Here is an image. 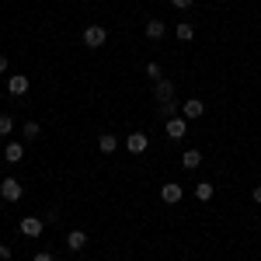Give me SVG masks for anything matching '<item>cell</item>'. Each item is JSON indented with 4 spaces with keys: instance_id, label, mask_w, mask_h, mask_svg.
Masks as SVG:
<instances>
[{
    "instance_id": "1",
    "label": "cell",
    "mask_w": 261,
    "mask_h": 261,
    "mask_svg": "<svg viewBox=\"0 0 261 261\" xmlns=\"http://www.w3.org/2000/svg\"><path fill=\"white\" fill-rule=\"evenodd\" d=\"M164 133H167V140H185V136H188V119H185V115H174V119H167L164 122Z\"/></svg>"
},
{
    "instance_id": "2",
    "label": "cell",
    "mask_w": 261,
    "mask_h": 261,
    "mask_svg": "<svg viewBox=\"0 0 261 261\" xmlns=\"http://www.w3.org/2000/svg\"><path fill=\"white\" fill-rule=\"evenodd\" d=\"M105 42H108V32H105L101 24H87V28H84V45H87V49H101Z\"/></svg>"
},
{
    "instance_id": "3",
    "label": "cell",
    "mask_w": 261,
    "mask_h": 261,
    "mask_svg": "<svg viewBox=\"0 0 261 261\" xmlns=\"http://www.w3.org/2000/svg\"><path fill=\"white\" fill-rule=\"evenodd\" d=\"M21 192H24V188H21L18 178H4V181H0V199H4V202H18Z\"/></svg>"
},
{
    "instance_id": "4",
    "label": "cell",
    "mask_w": 261,
    "mask_h": 261,
    "mask_svg": "<svg viewBox=\"0 0 261 261\" xmlns=\"http://www.w3.org/2000/svg\"><path fill=\"white\" fill-rule=\"evenodd\" d=\"M28 87H32V81H28V77H7V94H11V98H24V94H28Z\"/></svg>"
},
{
    "instance_id": "5",
    "label": "cell",
    "mask_w": 261,
    "mask_h": 261,
    "mask_svg": "<svg viewBox=\"0 0 261 261\" xmlns=\"http://www.w3.org/2000/svg\"><path fill=\"white\" fill-rule=\"evenodd\" d=\"M181 195H185V188H181L178 181H167V185H161V199L167 202V205H178Z\"/></svg>"
},
{
    "instance_id": "6",
    "label": "cell",
    "mask_w": 261,
    "mask_h": 261,
    "mask_svg": "<svg viewBox=\"0 0 261 261\" xmlns=\"http://www.w3.org/2000/svg\"><path fill=\"white\" fill-rule=\"evenodd\" d=\"M153 98L161 101H174V81H167V77H161V81L153 84Z\"/></svg>"
},
{
    "instance_id": "7",
    "label": "cell",
    "mask_w": 261,
    "mask_h": 261,
    "mask_svg": "<svg viewBox=\"0 0 261 261\" xmlns=\"http://www.w3.org/2000/svg\"><path fill=\"white\" fill-rule=\"evenodd\" d=\"M42 230H45V220H39V216H24L21 220V233L24 237H42Z\"/></svg>"
},
{
    "instance_id": "8",
    "label": "cell",
    "mask_w": 261,
    "mask_h": 261,
    "mask_svg": "<svg viewBox=\"0 0 261 261\" xmlns=\"http://www.w3.org/2000/svg\"><path fill=\"white\" fill-rule=\"evenodd\" d=\"M146 146H150V140H146V133H129V140H125V150L129 153H146Z\"/></svg>"
},
{
    "instance_id": "9",
    "label": "cell",
    "mask_w": 261,
    "mask_h": 261,
    "mask_svg": "<svg viewBox=\"0 0 261 261\" xmlns=\"http://www.w3.org/2000/svg\"><path fill=\"white\" fill-rule=\"evenodd\" d=\"M181 115H185V119H202V115H205V105H202V98H188L185 105H181Z\"/></svg>"
},
{
    "instance_id": "10",
    "label": "cell",
    "mask_w": 261,
    "mask_h": 261,
    "mask_svg": "<svg viewBox=\"0 0 261 261\" xmlns=\"http://www.w3.org/2000/svg\"><path fill=\"white\" fill-rule=\"evenodd\" d=\"M4 161H7V164H21V161H24V143L11 140L7 146H4Z\"/></svg>"
},
{
    "instance_id": "11",
    "label": "cell",
    "mask_w": 261,
    "mask_h": 261,
    "mask_svg": "<svg viewBox=\"0 0 261 261\" xmlns=\"http://www.w3.org/2000/svg\"><path fill=\"white\" fill-rule=\"evenodd\" d=\"M143 32H146V39H150V42H161L164 35H167V24H164V21H157V18H150Z\"/></svg>"
},
{
    "instance_id": "12",
    "label": "cell",
    "mask_w": 261,
    "mask_h": 261,
    "mask_svg": "<svg viewBox=\"0 0 261 261\" xmlns=\"http://www.w3.org/2000/svg\"><path fill=\"white\" fill-rule=\"evenodd\" d=\"M98 150L105 153V157L115 153V150H119V136H115V133H101V136H98Z\"/></svg>"
},
{
    "instance_id": "13",
    "label": "cell",
    "mask_w": 261,
    "mask_h": 261,
    "mask_svg": "<svg viewBox=\"0 0 261 261\" xmlns=\"http://www.w3.org/2000/svg\"><path fill=\"white\" fill-rule=\"evenodd\" d=\"M199 164H202L199 150H185V153H181V167H185V171H199Z\"/></svg>"
},
{
    "instance_id": "14",
    "label": "cell",
    "mask_w": 261,
    "mask_h": 261,
    "mask_svg": "<svg viewBox=\"0 0 261 261\" xmlns=\"http://www.w3.org/2000/svg\"><path fill=\"white\" fill-rule=\"evenodd\" d=\"M84 244H87V233H84V230H70V233H66V247H70V251H84Z\"/></svg>"
},
{
    "instance_id": "15",
    "label": "cell",
    "mask_w": 261,
    "mask_h": 261,
    "mask_svg": "<svg viewBox=\"0 0 261 261\" xmlns=\"http://www.w3.org/2000/svg\"><path fill=\"white\" fill-rule=\"evenodd\" d=\"M213 195H216V188H213L209 181H199V185H195V199L199 202H209Z\"/></svg>"
},
{
    "instance_id": "16",
    "label": "cell",
    "mask_w": 261,
    "mask_h": 261,
    "mask_svg": "<svg viewBox=\"0 0 261 261\" xmlns=\"http://www.w3.org/2000/svg\"><path fill=\"white\" fill-rule=\"evenodd\" d=\"M178 39L181 42H192V39H195V28H192L188 21H178Z\"/></svg>"
},
{
    "instance_id": "17",
    "label": "cell",
    "mask_w": 261,
    "mask_h": 261,
    "mask_svg": "<svg viewBox=\"0 0 261 261\" xmlns=\"http://www.w3.org/2000/svg\"><path fill=\"white\" fill-rule=\"evenodd\" d=\"M11 133H14V119L7 112H0V136H11Z\"/></svg>"
},
{
    "instance_id": "18",
    "label": "cell",
    "mask_w": 261,
    "mask_h": 261,
    "mask_svg": "<svg viewBox=\"0 0 261 261\" xmlns=\"http://www.w3.org/2000/svg\"><path fill=\"white\" fill-rule=\"evenodd\" d=\"M21 133H24V140H39V136H42L39 122H24V129H21Z\"/></svg>"
},
{
    "instance_id": "19",
    "label": "cell",
    "mask_w": 261,
    "mask_h": 261,
    "mask_svg": "<svg viewBox=\"0 0 261 261\" xmlns=\"http://www.w3.org/2000/svg\"><path fill=\"white\" fill-rule=\"evenodd\" d=\"M161 115H164V122L174 119V115H178V101H164V105H161Z\"/></svg>"
},
{
    "instance_id": "20",
    "label": "cell",
    "mask_w": 261,
    "mask_h": 261,
    "mask_svg": "<svg viewBox=\"0 0 261 261\" xmlns=\"http://www.w3.org/2000/svg\"><path fill=\"white\" fill-rule=\"evenodd\" d=\"M161 73H164V70H161V63H146V77H150L153 84L161 81Z\"/></svg>"
},
{
    "instance_id": "21",
    "label": "cell",
    "mask_w": 261,
    "mask_h": 261,
    "mask_svg": "<svg viewBox=\"0 0 261 261\" xmlns=\"http://www.w3.org/2000/svg\"><path fill=\"white\" fill-rule=\"evenodd\" d=\"M192 4H195V0H171V7H178V11H188Z\"/></svg>"
},
{
    "instance_id": "22",
    "label": "cell",
    "mask_w": 261,
    "mask_h": 261,
    "mask_svg": "<svg viewBox=\"0 0 261 261\" xmlns=\"http://www.w3.org/2000/svg\"><path fill=\"white\" fill-rule=\"evenodd\" d=\"M0 261H11V247H7L4 241H0Z\"/></svg>"
},
{
    "instance_id": "23",
    "label": "cell",
    "mask_w": 261,
    "mask_h": 261,
    "mask_svg": "<svg viewBox=\"0 0 261 261\" xmlns=\"http://www.w3.org/2000/svg\"><path fill=\"white\" fill-rule=\"evenodd\" d=\"M32 261H56V258H53L49 251H39V254H35V258H32Z\"/></svg>"
},
{
    "instance_id": "24",
    "label": "cell",
    "mask_w": 261,
    "mask_h": 261,
    "mask_svg": "<svg viewBox=\"0 0 261 261\" xmlns=\"http://www.w3.org/2000/svg\"><path fill=\"white\" fill-rule=\"evenodd\" d=\"M251 199H254V202L261 205V185H258V188H251Z\"/></svg>"
},
{
    "instance_id": "25",
    "label": "cell",
    "mask_w": 261,
    "mask_h": 261,
    "mask_svg": "<svg viewBox=\"0 0 261 261\" xmlns=\"http://www.w3.org/2000/svg\"><path fill=\"white\" fill-rule=\"evenodd\" d=\"M7 66H11V63H7V56H0V73H7Z\"/></svg>"
}]
</instances>
